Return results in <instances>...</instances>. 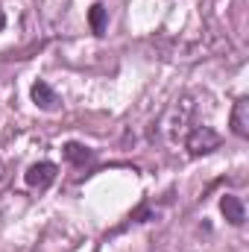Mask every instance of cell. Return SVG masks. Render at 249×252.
<instances>
[{
  "label": "cell",
  "instance_id": "5b68a950",
  "mask_svg": "<svg viewBox=\"0 0 249 252\" xmlns=\"http://www.w3.org/2000/svg\"><path fill=\"white\" fill-rule=\"evenodd\" d=\"M30 94H32V103H35L38 109H44V112H53V109L59 106V97H56V91H53L47 82H35Z\"/></svg>",
  "mask_w": 249,
  "mask_h": 252
},
{
  "label": "cell",
  "instance_id": "8992f818",
  "mask_svg": "<svg viewBox=\"0 0 249 252\" xmlns=\"http://www.w3.org/2000/svg\"><path fill=\"white\" fill-rule=\"evenodd\" d=\"M220 211H223V217L232 223V226H241L244 220H247V211H244V202L238 199V196H223L220 199Z\"/></svg>",
  "mask_w": 249,
  "mask_h": 252
},
{
  "label": "cell",
  "instance_id": "6da1fadb",
  "mask_svg": "<svg viewBox=\"0 0 249 252\" xmlns=\"http://www.w3.org/2000/svg\"><path fill=\"white\" fill-rule=\"evenodd\" d=\"M190 118H193V103H190V97H182V100H176L167 112H164V118H161V135L170 141V144H176V141H182L187 132V126H190Z\"/></svg>",
  "mask_w": 249,
  "mask_h": 252
},
{
  "label": "cell",
  "instance_id": "8fae6325",
  "mask_svg": "<svg viewBox=\"0 0 249 252\" xmlns=\"http://www.w3.org/2000/svg\"><path fill=\"white\" fill-rule=\"evenodd\" d=\"M0 179H3V161H0Z\"/></svg>",
  "mask_w": 249,
  "mask_h": 252
},
{
  "label": "cell",
  "instance_id": "7a4b0ae2",
  "mask_svg": "<svg viewBox=\"0 0 249 252\" xmlns=\"http://www.w3.org/2000/svg\"><path fill=\"white\" fill-rule=\"evenodd\" d=\"M185 147L190 156H205V153L220 147V135L211 126H196V129H190L185 135Z\"/></svg>",
  "mask_w": 249,
  "mask_h": 252
},
{
  "label": "cell",
  "instance_id": "ba28073f",
  "mask_svg": "<svg viewBox=\"0 0 249 252\" xmlns=\"http://www.w3.org/2000/svg\"><path fill=\"white\" fill-rule=\"evenodd\" d=\"M88 21H91V30H94L97 35H103V32H106V21H109V18H106V9H103L100 3H94V6H91Z\"/></svg>",
  "mask_w": 249,
  "mask_h": 252
},
{
  "label": "cell",
  "instance_id": "277c9868",
  "mask_svg": "<svg viewBox=\"0 0 249 252\" xmlns=\"http://www.w3.org/2000/svg\"><path fill=\"white\" fill-rule=\"evenodd\" d=\"M229 126L238 138H249V100H238L235 109H232V118H229Z\"/></svg>",
  "mask_w": 249,
  "mask_h": 252
},
{
  "label": "cell",
  "instance_id": "3957f363",
  "mask_svg": "<svg viewBox=\"0 0 249 252\" xmlns=\"http://www.w3.org/2000/svg\"><path fill=\"white\" fill-rule=\"evenodd\" d=\"M53 179H56V164L53 161H38L27 170V185L30 188L44 190L47 185H53Z\"/></svg>",
  "mask_w": 249,
  "mask_h": 252
},
{
  "label": "cell",
  "instance_id": "52a82bcc",
  "mask_svg": "<svg viewBox=\"0 0 249 252\" xmlns=\"http://www.w3.org/2000/svg\"><path fill=\"white\" fill-rule=\"evenodd\" d=\"M64 158H67L70 164H88V161H91V150H88L85 144L70 141V144H64Z\"/></svg>",
  "mask_w": 249,
  "mask_h": 252
},
{
  "label": "cell",
  "instance_id": "9c48e42d",
  "mask_svg": "<svg viewBox=\"0 0 249 252\" xmlns=\"http://www.w3.org/2000/svg\"><path fill=\"white\" fill-rule=\"evenodd\" d=\"M132 217H135V220H147V217H150V211H147V208H138Z\"/></svg>",
  "mask_w": 249,
  "mask_h": 252
},
{
  "label": "cell",
  "instance_id": "30bf717a",
  "mask_svg": "<svg viewBox=\"0 0 249 252\" xmlns=\"http://www.w3.org/2000/svg\"><path fill=\"white\" fill-rule=\"evenodd\" d=\"M3 27H6V15H3V9H0V32H3Z\"/></svg>",
  "mask_w": 249,
  "mask_h": 252
}]
</instances>
